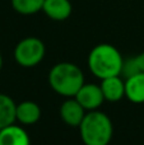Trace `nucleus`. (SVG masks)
Wrapping results in <instances>:
<instances>
[{
    "mask_svg": "<svg viewBox=\"0 0 144 145\" xmlns=\"http://www.w3.org/2000/svg\"><path fill=\"white\" fill-rule=\"evenodd\" d=\"M124 61L120 51L111 43L94 46L87 59L89 71L98 79L121 75Z\"/></svg>",
    "mask_w": 144,
    "mask_h": 145,
    "instance_id": "obj_1",
    "label": "nucleus"
},
{
    "mask_svg": "<svg viewBox=\"0 0 144 145\" xmlns=\"http://www.w3.org/2000/svg\"><path fill=\"white\" fill-rule=\"evenodd\" d=\"M84 83L82 69L73 63H58L48 72V84L51 89L66 98L74 97Z\"/></svg>",
    "mask_w": 144,
    "mask_h": 145,
    "instance_id": "obj_2",
    "label": "nucleus"
},
{
    "mask_svg": "<svg viewBox=\"0 0 144 145\" xmlns=\"http://www.w3.org/2000/svg\"><path fill=\"white\" fill-rule=\"evenodd\" d=\"M79 133L84 145H109L114 135V125L105 112L88 111L79 125Z\"/></svg>",
    "mask_w": 144,
    "mask_h": 145,
    "instance_id": "obj_3",
    "label": "nucleus"
},
{
    "mask_svg": "<svg viewBox=\"0 0 144 145\" xmlns=\"http://www.w3.org/2000/svg\"><path fill=\"white\" fill-rule=\"evenodd\" d=\"M46 46L37 37H26L14 47V60L22 68H35L43 60Z\"/></svg>",
    "mask_w": 144,
    "mask_h": 145,
    "instance_id": "obj_4",
    "label": "nucleus"
},
{
    "mask_svg": "<svg viewBox=\"0 0 144 145\" xmlns=\"http://www.w3.org/2000/svg\"><path fill=\"white\" fill-rule=\"evenodd\" d=\"M77 101L82 105V107L88 112V111L98 110L105 102V97L102 89L99 85L91 84V83H84L82 88L78 90L75 95H74Z\"/></svg>",
    "mask_w": 144,
    "mask_h": 145,
    "instance_id": "obj_5",
    "label": "nucleus"
},
{
    "mask_svg": "<svg viewBox=\"0 0 144 145\" xmlns=\"http://www.w3.org/2000/svg\"><path fill=\"white\" fill-rule=\"evenodd\" d=\"M60 117L68 126L79 127L87 111L82 107V105L74 97L65 99L60 106Z\"/></svg>",
    "mask_w": 144,
    "mask_h": 145,
    "instance_id": "obj_6",
    "label": "nucleus"
},
{
    "mask_svg": "<svg viewBox=\"0 0 144 145\" xmlns=\"http://www.w3.org/2000/svg\"><path fill=\"white\" fill-rule=\"evenodd\" d=\"M99 87L103 93L105 101L119 102L125 97V80L120 75L101 79Z\"/></svg>",
    "mask_w": 144,
    "mask_h": 145,
    "instance_id": "obj_7",
    "label": "nucleus"
},
{
    "mask_svg": "<svg viewBox=\"0 0 144 145\" xmlns=\"http://www.w3.org/2000/svg\"><path fill=\"white\" fill-rule=\"evenodd\" d=\"M42 12L50 19L61 22L68 19L73 12V5L70 0H45Z\"/></svg>",
    "mask_w": 144,
    "mask_h": 145,
    "instance_id": "obj_8",
    "label": "nucleus"
},
{
    "mask_svg": "<svg viewBox=\"0 0 144 145\" xmlns=\"http://www.w3.org/2000/svg\"><path fill=\"white\" fill-rule=\"evenodd\" d=\"M0 145H31V138L23 127L13 123L0 130Z\"/></svg>",
    "mask_w": 144,
    "mask_h": 145,
    "instance_id": "obj_9",
    "label": "nucleus"
},
{
    "mask_svg": "<svg viewBox=\"0 0 144 145\" xmlns=\"http://www.w3.org/2000/svg\"><path fill=\"white\" fill-rule=\"evenodd\" d=\"M125 97L135 105L144 103V72L125 78Z\"/></svg>",
    "mask_w": 144,
    "mask_h": 145,
    "instance_id": "obj_10",
    "label": "nucleus"
},
{
    "mask_svg": "<svg viewBox=\"0 0 144 145\" xmlns=\"http://www.w3.org/2000/svg\"><path fill=\"white\" fill-rule=\"evenodd\" d=\"M15 116L22 125H33L41 118V107L33 101H23L17 105Z\"/></svg>",
    "mask_w": 144,
    "mask_h": 145,
    "instance_id": "obj_11",
    "label": "nucleus"
},
{
    "mask_svg": "<svg viewBox=\"0 0 144 145\" xmlns=\"http://www.w3.org/2000/svg\"><path fill=\"white\" fill-rule=\"evenodd\" d=\"M17 103L8 94L0 93V130L17 121Z\"/></svg>",
    "mask_w": 144,
    "mask_h": 145,
    "instance_id": "obj_12",
    "label": "nucleus"
},
{
    "mask_svg": "<svg viewBox=\"0 0 144 145\" xmlns=\"http://www.w3.org/2000/svg\"><path fill=\"white\" fill-rule=\"evenodd\" d=\"M13 9L22 15H32L42 10L45 0H10Z\"/></svg>",
    "mask_w": 144,
    "mask_h": 145,
    "instance_id": "obj_13",
    "label": "nucleus"
},
{
    "mask_svg": "<svg viewBox=\"0 0 144 145\" xmlns=\"http://www.w3.org/2000/svg\"><path fill=\"white\" fill-rule=\"evenodd\" d=\"M138 72H144V51L134 57L129 59V60L124 61V68H122V72L125 78H129Z\"/></svg>",
    "mask_w": 144,
    "mask_h": 145,
    "instance_id": "obj_14",
    "label": "nucleus"
},
{
    "mask_svg": "<svg viewBox=\"0 0 144 145\" xmlns=\"http://www.w3.org/2000/svg\"><path fill=\"white\" fill-rule=\"evenodd\" d=\"M3 68V56H1V52H0V70Z\"/></svg>",
    "mask_w": 144,
    "mask_h": 145,
    "instance_id": "obj_15",
    "label": "nucleus"
}]
</instances>
